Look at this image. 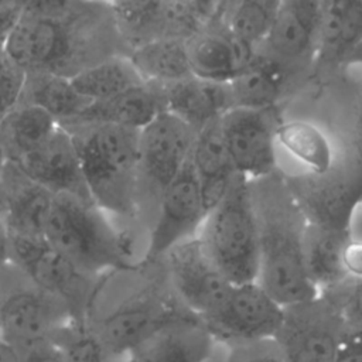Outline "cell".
<instances>
[{
    "instance_id": "cell-1",
    "label": "cell",
    "mask_w": 362,
    "mask_h": 362,
    "mask_svg": "<svg viewBox=\"0 0 362 362\" xmlns=\"http://www.w3.org/2000/svg\"><path fill=\"white\" fill-rule=\"evenodd\" d=\"M4 49L25 72L65 78L106 58L127 55L110 1H25Z\"/></svg>"
},
{
    "instance_id": "cell-2",
    "label": "cell",
    "mask_w": 362,
    "mask_h": 362,
    "mask_svg": "<svg viewBox=\"0 0 362 362\" xmlns=\"http://www.w3.org/2000/svg\"><path fill=\"white\" fill-rule=\"evenodd\" d=\"M187 315L194 314L173 291L163 259H156L100 276L83 322L119 359L160 328Z\"/></svg>"
},
{
    "instance_id": "cell-3",
    "label": "cell",
    "mask_w": 362,
    "mask_h": 362,
    "mask_svg": "<svg viewBox=\"0 0 362 362\" xmlns=\"http://www.w3.org/2000/svg\"><path fill=\"white\" fill-rule=\"evenodd\" d=\"M257 226V284L287 308L318 297L304 267L305 218L279 170L249 181Z\"/></svg>"
},
{
    "instance_id": "cell-4",
    "label": "cell",
    "mask_w": 362,
    "mask_h": 362,
    "mask_svg": "<svg viewBox=\"0 0 362 362\" xmlns=\"http://www.w3.org/2000/svg\"><path fill=\"white\" fill-rule=\"evenodd\" d=\"M72 137L93 204L137 242L136 174L139 132L113 124L62 126Z\"/></svg>"
},
{
    "instance_id": "cell-5",
    "label": "cell",
    "mask_w": 362,
    "mask_h": 362,
    "mask_svg": "<svg viewBox=\"0 0 362 362\" xmlns=\"http://www.w3.org/2000/svg\"><path fill=\"white\" fill-rule=\"evenodd\" d=\"M42 238L92 277L140 260L136 243L109 215L72 195H54Z\"/></svg>"
},
{
    "instance_id": "cell-6",
    "label": "cell",
    "mask_w": 362,
    "mask_h": 362,
    "mask_svg": "<svg viewBox=\"0 0 362 362\" xmlns=\"http://www.w3.org/2000/svg\"><path fill=\"white\" fill-rule=\"evenodd\" d=\"M198 239L232 284L256 281L257 226L247 180L240 175L233 178L223 197L206 212Z\"/></svg>"
},
{
    "instance_id": "cell-7",
    "label": "cell",
    "mask_w": 362,
    "mask_h": 362,
    "mask_svg": "<svg viewBox=\"0 0 362 362\" xmlns=\"http://www.w3.org/2000/svg\"><path fill=\"white\" fill-rule=\"evenodd\" d=\"M194 137L195 132L168 112L160 113L139 132L136 221L144 238L160 198L189 158Z\"/></svg>"
},
{
    "instance_id": "cell-8",
    "label": "cell",
    "mask_w": 362,
    "mask_h": 362,
    "mask_svg": "<svg viewBox=\"0 0 362 362\" xmlns=\"http://www.w3.org/2000/svg\"><path fill=\"white\" fill-rule=\"evenodd\" d=\"M283 175L307 223L354 230L362 194L359 148L339 150L335 163L325 173L283 171Z\"/></svg>"
},
{
    "instance_id": "cell-9",
    "label": "cell",
    "mask_w": 362,
    "mask_h": 362,
    "mask_svg": "<svg viewBox=\"0 0 362 362\" xmlns=\"http://www.w3.org/2000/svg\"><path fill=\"white\" fill-rule=\"evenodd\" d=\"M68 308L10 262L0 267V338L18 352L49 339L71 321ZM74 321V320H72Z\"/></svg>"
},
{
    "instance_id": "cell-10",
    "label": "cell",
    "mask_w": 362,
    "mask_h": 362,
    "mask_svg": "<svg viewBox=\"0 0 362 362\" xmlns=\"http://www.w3.org/2000/svg\"><path fill=\"white\" fill-rule=\"evenodd\" d=\"M218 4L206 0L110 1L116 30L127 54L161 38H191L214 18Z\"/></svg>"
},
{
    "instance_id": "cell-11",
    "label": "cell",
    "mask_w": 362,
    "mask_h": 362,
    "mask_svg": "<svg viewBox=\"0 0 362 362\" xmlns=\"http://www.w3.org/2000/svg\"><path fill=\"white\" fill-rule=\"evenodd\" d=\"M8 262L38 288L59 300L74 321L83 322L99 277L82 272L44 238L8 233Z\"/></svg>"
},
{
    "instance_id": "cell-12",
    "label": "cell",
    "mask_w": 362,
    "mask_h": 362,
    "mask_svg": "<svg viewBox=\"0 0 362 362\" xmlns=\"http://www.w3.org/2000/svg\"><path fill=\"white\" fill-rule=\"evenodd\" d=\"M281 120L277 107H233L222 115V137L238 175L253 181L281 170L276 141V130Z\"/></svg>"
},
{
    "instance_id": "cell-13",
    "label": "cell",
    "mask_w": 362,
    "mask_h": 362,
    "mask_svg": "<svg viewBox=\"0 0 362 362\" xmlns=\"http://www.w3.org/2000/svg\"><path fill=\"white\" fill-rule=\"evenodd\" d=\"M281 308L257 281L232 284L223 303L199 318L219 344L274 339L283 322Z\"/></svg>"
},
{
    "instance_id": "cell-14",
    "label": "cell",
    "mask_w": 362,
    "mask_h": 362,
    "mask_svg": "<svg viewBox=\"0 0 362 362\" xmlns=\"http://www.w3.org/2000/svg\"><path fill=\"white\" fill-rule=\"evenodd\" d=\"M206 212L188 158L160 198L140 260L161 259L174 246L198 238Z\"/></svg>"
},
{
    "instance_id": "cell-15",
    "label": "cell",
    "mask_w": 362,
    "mask_h": 362,
    "mask_svg": "<svg viewBox=\"0 0 362 362\" xmlns=\"http://www.w3.org/2000/svg\"><path fill=\"white\" fill-rule=\"evenodd\" d=\"M344 325L335 308L318 294L284 308L274 341L284 362H334Z\"/></svg>"
},
{
    "instance_id": "cell-16",
    "label": "cell",
    "mask_w": 362,
    "mask_h": 362,
    "mask_svg": "<svg viewBox=\"0 0 362 362\" xmlns=\"http://www.w3.org/2000/svg\"><path fill=\"white\" fill-rule=\"evenodd\" d=\"M161 259L173 291L195 317L204 318L226 298L232 283L208 257L198 238L174 246Z\"/></svg>"
},
{
    "instance_id": "cell-17",
    "label": "cell",
    "mask_w": 362,
    "mask_h": 362,
    "mask_svg": "<svg viewBox=\"0 0 362 362\" xmlns=\"http://www.w3.org/2000/svg\"><path fill=\"white\" fill-rule=\"evenodd\" d=\"M321 0H280L273 25L257 49L293 72H313L320 25Z\"/></svg>"
},
{
    "instance_id": "cell-18",
    "label": "cell",
    "mask_w": 362,
    "mask_h": 362,
    "mask_svg": "<svg viewBox=\"0 0 362 362\" xmlns=\"http://www.w3.org/2000/svg\"><path fill=\"white\" fill-rule=\"evenodd\" d=\"M7 163L54 195L65 194L93 202L82 177L72 137L62 126L40 146Z\"/></svg>"
},
{
    "instance_id": "cell-19",
    "label": "cell",
    "mask_w": 362,
    "mask_h": 362,
    "mask_svg": "<svg viewBox=\"0 0 362 362\" xmlns=\"http://www.w3.org/2000/svg\"><path fill=\"white\" fill-rule=\"evenodd\" d=\"M191 74L197 78L229 83L256 58L257 51L236 40L222 18V1L214 18L187 40Z\"/></svg>"
},
{
    "instance_id": "cell-20",
    "label": "cell",
    "mask_w": 362,
    "mask_h": 362,
    "mask_svg": "<svg viewBox=\"0 0 362 362\" xmlns=\"http://www.w3.org/2000/svg\"><path fill=\"white\" fill-rule=\"evenodd\" d=\"M361 49L362 1L321 0L313 72H329L359 64Z\"/></svg>"
},
{
    "instance_id": "cell-21",
    "label": "cell",
    "mask_w": 362,
    "mask_h": 362,
    "mask_svg": "<svg viewBox=\"0 0 362 362\" xmlns=\"http://www.w3.org/2000/svg\"><path fill=\"white\" fill-rule=\"evenodd\" d=\"M304 267L318 293L349 276L361 277V245L354 230L307 223Z\"/></svg>"
},
{
    "instance_id": "cell-22",
    "label": "cell",
    "mask_w": 362,
    "mask_h": 362,
    "mask_svg": "<svg viewBox=\"0 0 362 362\" xmlns=\"http://www.w3.org/2000/svg\"><path fill=\"white\" fill-rule=\"evenodd\" d=\"M54 194L31 181L17 167H0V215L8 233L42 238Z\"/></svg>"
},
{
    "instance_id": "cell-23",
    "label": "cell",
    "mask_w": 362,
    "mask_h": 362,
    "mask_svg": "<svg viewBox=\"0 0 362 362\" xmlns=\"http://www.w3.org/2000/svg\"><path fill=\"white\" fill-rule=\"evenodd\" d=\"M215 345L204 322L187 315L147 337L126 358L129 362H206Z\"/></svg>"
},
{
    "instance_id": "cell-24",
    "label": "cell",
    "mask_w": 362,
    "mask_h": 362,
    "mask_svg": "<svg viewBox=\"0 0 362 362\" xmlns=\"http://www.w3.org/2000/svg\"><path fill=\"white\" fill-rule=\"evenodd\" d=\"M163 112H165L163 85L141 82L110 99L89 103L75 120L64 126L113 124L141 130Z\"/></svg>"
},
{
    "instance_id": "cell-25",
    "label": "cell",
    "mask_w": 362,
    "mask_h": 362,
    "mask_svg": "<svg viewBox=\"0 0 362 362\" xmlns=\"http://www.w3.org/2000/svg\"><path fill=\"white\" fill-rule=\"evenodd\" d=\"M301 79L305 78L257 52L253 62L228 83L230 107H279Z\"/></svg>"
},
{
    "instance_id": "cell-26",
    "label": "cell",
    "mask_w": 362,
    "mask_h": 362,
    "mask_svg": "<svg viewBox=\"0 0 362 362\" xmlns=\"http://www.w3.org/2000/svg\"><path fill=\"white\" fill-rule=\"evenodd\" d=\"M163 93L165 112L178 117L195 133L232 109L228 83L212 82L194 75L163 85Z\"/></svg>"
},
{
    "instance_id": "cell-27",
    "label": "cell",
    "mask_w": 362,
    "mask_h": 362,
    "mask_svg": "<svg viewBox=\"0 0 362 362\" xmlns=\"http://www.w3.org/2000/svg\"><path fill=\"white\" fill-rule=\"evenodd\" d=\"M189 163L199 184L205 208L209 211L238 175L222 137L219 119L195 133Z\"/></svg>"
},
{
    "instance_id": "cell-28",
    "label": "cell",
    "mask_w": 362,
    "mask_h": 362,
    "mask_svg": "<svg viewBox=\"0 0 362 362\" xmlns=\"http://www.w3.org/2000/svg\"><path fill=\"white\" fill-rule=\"evenodd\" d=\"M276 141L277 147L305 167L303 173L311 174L328 171L339 151L320 124L305 119H283L276 130Z\"/></svg>"
},
{
    "instance_id": "cell-29",
    "label": "cell",
    "mask_w": 362,
    "mask_h": 362,
    "mask_svg": "<svg viewBox=\"0 0 362 362\" xmlns=\"http://www.w3.org/2000/svg\"><path fill=\"white\" fill-rule=\"evenodd\" d=\"M129 61L143 82L167 85L191 76L187 40L161 38L134 48Z\"/></svg>"
},
{
    "instance_id": "cell-30",
    "label": "cell",
    "mask_w": 362,
    "mask_h": 362,
    "mask_svg": "<svg viewBox=\"0 0 362 362\" xmlns=\"http://www.w3.org/2000/svg\"><path fill=\"white\" fill-rule=\"evenodd\" d=\"M20 103L41 107L61 126L75 120L89 105L75 90L69 78L47 72H27Z\"/></svg>"
},
{
    "instance_id": "cell-31",
    "label": "cell",
    "mask_w": 362,
    "mask_h": 362,
    "mask_svg": "<svg viewBox=\"0 0 362 362\" xmlns=\"http://www.w3.org/2000/svg\"><path fill=\"white\" fill-rule=\"evenodd\" d=\"M58 126V122L41 107L20 103L0 122V154L3 161H10L40 146Z\"/></svg>"
},
{
    "instance_id": "cell-32",
    "label": "cell",
    "mask_w": 362,
    "mask_h": 362,
    "mask_svg": "<svg viewBox=\"0 0 362 362\" xmlns=\"http://www.w3.org/2000/svg\"><path fill=\"white\" fill-rule=\"evenodd\" d=\"M69 79L75 90L89 103L110 99L143 82L127 55L106 58Z\"/></svg>"
},
{
    "instance_id": "cell-33",
    "label": "cell",
    "mask_w": 362,
    "mask_h": 362,
    "mask_svg": "<svg viewBox=\"0 0 362 362\" xmlns=\"http://www.w3.org/2000/svg\"><path fill=\"white\" fill-rule=\"evenodd\" d=\"M280 0L222 1V18L229 33L253 49L266 40Z\"/></svg>"
},
{
    "instance_id": "cell-34",
    "label": "cell",
    "mask_w": 362,
    "mask_h": 362,
    "mask_svg": "<svg viewBox=\"0 0 362 362\" xmlns=\"http://www.w3.org/2000/svg\"><path fill=\"white\" fill-rule=\"evenodd\" d=\"M49 341L57 346L62 362L116 361L85 322L68 321L52 332Z\"/></svg>"
},
{
    "instance_id": "cell-35",
    "label": "cell",
    "mask_w": 362,
    "mask_h": 362,
    "mask_svg": "<svg viewBox=\"0 0 362 362\" xmlns=\"http://www.w3.org/2000/svg\"><path fill=\"white\" fill-rule=\"evenodd\" d=\"M206 362H284L274 339L243 344H219Z\"/></svg>"
},
{
    "instance_id": "cell-36",
    "label": "cell",
    "mask_w": 362,
    "mask_h": 362,
    "mask_svg": "<svg viewBox=\"0 0 362 362\" xmlns=\"http://www.w3.org/2000/svg\"><path fill=\"white\" fill-rule=\"evenodd\" d=\"M27 72L0 48V122L21 102Z\"/></svg>"
},
{
    "instance_id": "cell-37",
    "label": "cell",
    "mask_w": 362,
    "mask_h": 362,
    "mask_svg": "<svg viewBox=\"0 0 362 362\" xmlns=\"http://www.w3.org/2000/svg\"><path fill=\"white\" fill-rule=\"evenodd\" d=\"M362 328L344 325L334 362H362Z\"/></svg>"
},
{
    "instance_id": "cell-38",
    "label": "cell",
    "mask_w": 362,
    "mask_h": 362,
    "mask_svg": "<svg viewBox=\"0 0 362 362\" xmlns=\"http://www.w3.org/2000/svg\"><path fill=\"white\" fill-rule=\"evenodd\" d=\"M24 6L25 1H0V48L17 25Z\"/></svg>"
},
{
    "instance_id": "cell-39",
    "label": "cell",
    "mask_w": 362,
    "mask_h": 362,
    "mask_svg": "<svg viewBox=\"0 0 362 362\" xmlns=\"http://www.w3.org/2000/svg\"><path fill=\"white\" fill-rule=\"evenodd\" d=\"M18 354L20 362H62L57 346L49 339L31 345Z\"/></svg>"
},
{
    "instance_id": "cell-40",
    "label": "cell",
    "mask_w": 362,
    "mask_h": 362,
    "mask_svg": "<svg viewBox=\"0 0 362 362\" xmlns=\"http://www.w3.org/2000/svg\"><path fill=\"white\" fill-rule=\"evenodd\" d=\"M10 256V240H8V230L7 226L0 215V267L8 263Z\"/></svg>"
},
{
    "instance_id": "cell-41",
    "label": "cell",
    "mask_w": 362,
    "mask_h": 362,
    "mask_svg": "<svg viewBox=\"0 0 362 362\" xmlns=\"http://www.w3.org/2000/svg\"><path fill=\"white\" fill-rule=\"evenodd\" d=\"M0 362H20L18 351L0 338Z\"/></svg>"
},
{
    "instance_id": "cell-42",
    "label": "cell",
    "mask_w": 362,
    "mask_h": 362,
    "mask_svg": "<svg viewBox=\"0 0 362 362\" xmlns=\"http://www.w3.org/2000/svg\"><path fill=\"white\" fill-rule=\"evenodd\" d=\"M113 362H129V361H127V358L124 356V358H119V359H116V361H113Z\"/></svg>"
}]
</instances>
